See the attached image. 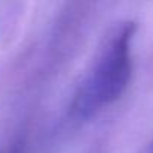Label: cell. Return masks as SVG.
<instances>
[{
  "instance_id": "6da1fadb",
  "label": "cell",
  "mask_w": 153,
  "mask_h": 153,
  "mask_svg": "<svg viewBox=\"0 0 153 153\" xmlns=\"http://www.w3.org/2000/svg\"><path fill=\"white\" fill-rule=\"evenodd\" d=\"M137 23L123 20L108 29L95 59L81 76L69 102V117L86 122L119 101L132 78V41Z\"/></svg>"
},
{
  "instance_id": "7a4b0ae2",
  "label": "cell",
  "mask_w": 153,
  "mask_h": 153,
  "mask_svg": "<svg viewBox=\"0 0 153 153\" xmlns=\"http://www.w3.org/2000/svg\"><path fill=\"white\" fill-rule=\"evenodd\" d=\"M2 153H24V143L23 141H17L12 146H9L6 150H3Z\"/></svg>"
},
{
  "instance_id": "3957f363",
  "label": "cell",
  "mask_w": 153,
  "mask_h": 153,
  "mask_svg": "<svg viewBox=\"0 0 153 153\" xmlns=\"http://www.w3.org/2000/svg\"><path fill=\"white\" fill-rule=\"evenodd\" d=\"M137 153H153V140L149 141L147 144H144Z\"/></svg>"
}]
</instances>
